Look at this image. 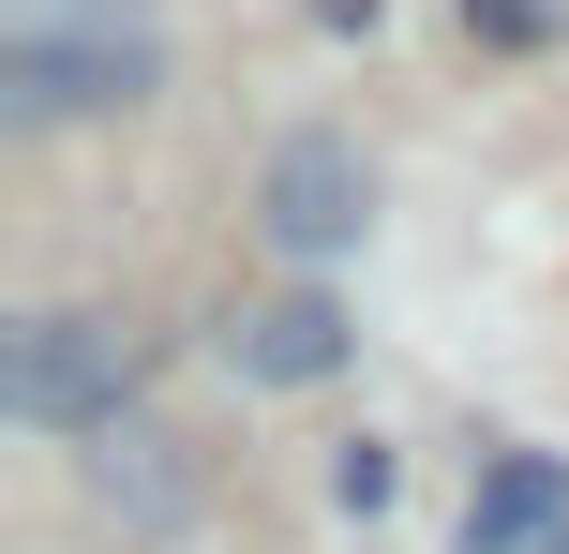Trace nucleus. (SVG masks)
<instances>
[{
	"mask_svg": "<svg viewBox=\"0 0 569 554\" xmlns=\"http://www.w3.org/2000/svg\"><path fill=\"white\" fill-rule=\"evenodd\" d=\"M166 90V46H0V135H60V120H120Z\"/></svg>",
	"mask_w": 569,
	"mask_h": 554,
	"instance_id": "nucleus-3",
	"label": "nucleus"
},
{
	"mask_svg": "<svg viewBox=\"0 0 569 554\" xmlns=\"http://www.w3.org/2000/svg\"><path fill=\"white\" fill-rule=\"evenodd\" d=\"M555 554H569V540H555Z\"/></svg>",
	"mask_w": 569,
	"mask_h": 554,
	"instance_id": "nucleus-10",
	"label": "nucleus"
},
{
	"mask_svg": "<svg viewBox=\"0 0 569 554\" xmlns=\"http://www.w3.org/2000/svg\"><path fill=\"white\" fill-rule=\"evenodd\" d=\"M76 465H90V495H106V510H136V525H180V510H196V465H180V435H150V420H106V435H76Z\"/></svg>",
	"mask_w": 569,
	"mask_h": 554,
	"instance_id": "nucleus-6",
	"label": "nucleus"
},
{
	"mask_svg": "<svg viewBox=\"0 0 569 554\" xmlns=\"http://www.w3.org/2000/svg\"><path fill=\"white\" fill-rule=\"evenodd\" d=\"M569 540V465L555 450H495L465 495V554H555Z\"/></svg>",
	"mask_w": 569,
	"mask_h": 554,
	"instance_id": "nucleus-5",
	"label": "nucleus"
},
{
	"mask_svg": "<svg viewBox=\"0 0 569 554\" xmlns=\"http://www.w3.org/2000/svg\"><path fill=\"white\" fill-rule=\"evenodd\" d=\"M0 46H166V0H0Z\"/></svg>",
	"mask_w": 569,
	"mask_h": 554,
	"instance_id": "nucleus-7",
	"label": "nucleus"
},
{
	"mask_svg": "<svg viewBox=\"0 0 569 554\" xmlns=\"http://www.w3.org/2000/svg\"><path fill=\"white\" fill-rule=\"evenodd\" d=\"M136 390H150V330L106 315V300L16 315V345H0V405L30 435H106V420H136Z\"/></svg>",
	"mask_w": 569,
	"mask_h": 554,
	"instance_id": "nucleus-1",
	"label": "nucleus"
},
{
	"mask_svg": "<svg viewBox=\"0 0 569 554\" xmlns=\"http://www.w3.org/2000/svg\"><path fill=\"white\" fill-rule=\"evenodd\" d=\"M256 225H270V255H284V270L360 255V225H375V165H360V135L300 120V135H284L270 165H256Z\"/></svg>",
	"mask_w": 569,
	"mask_h": 554,
	"instance_id": "nucleus-2",
	"label": "nucleus"
},
{
	"mask_svg": "<svg viewBox=\"0 0 569 554\" xmlns=\"http://www.w3.org/2000/svg\"><path fill=\"white\" fill-rule=\"evenodd\" d=\"M345 360H360V330H345L330 285H284V300H256V315H226V375L240 390H330Z\"/></svg>",
	"mask_w": 569,
	"mask_h": 554,
	"instance_id": "nucleus-4",
	"label": "nucleus"
},
{
	"mask_svg": "<svg viewBox=\"0 0 569 554\" xmlns=\"http://www.w3.org/2000/svg\"><path fill=\"white\" fill-rule=\"evenodd\" d=\"M465 30H495V46H540V30H555V0H465Z\"/></svg>",
	"mask_w": 569,
	"mask_h": 554,
	"instance_id": "nucleus-9",
	"label": "nucleus"
},
{
	"mask_svg": "<svg viewBox=\"0 0 569 554\" xmlns=\"http://www.w3.org/2000/svg\"><path fill=\"white\" fill-rule=\"evenodd\" d=\"M390 480H405V465H390L375 435H345V450H330V510H345V525H375V510H390Z\"/></svg>",
	"mask_w": 569,
	"mask_h": 554,
	"instance_id": "nucleus-8",
	"label": "nucleus"
}]
</instances>
